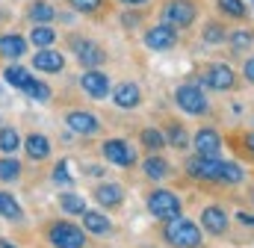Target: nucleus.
Masks as SVG:
<instances>
[{
  "instance_id": "obj_1",
  "label": "nucleus",
  "mask_w": 254,
  "mask_h": 248,
  "mask_svg": "<svg viewBox=\"0 0 254 248\" xmlns=\"http://www.w3.org/2000/svg\"><path fill=\"white\" fill-rule=\"evenodd\" d=\"M166 240L175 248H201V228L195 222H190V219L175 216L166 225Z\"/></svg>"
},
{
  "instance_id": "obj_2",
  "label": "nucleus",
  "mask_w": 254,
  "mask_h": 248,
  "mask_svg": "<svg viewBox=\"0 0 254 248\" xmlns=\"http://www.w3.org/2000/svg\"><path fill=\"white\" fill-rule=\"evenodd\" d=\"M148 210L157 219H175V216H181V198L169 189H157L148 195Z\"/></svg>"
},
{
  "instance_id": "obj_3",
  "label": "nucleus",
  "mask_w": 254,
  "mask_h": 248,
  "mask_svg": "<svg viewBox=\"0 0 254 248\" xmlns=\"http://www.w3.org/2000/svg\"><path fill=\"white\" fill-rule=\"evenodd\" d=\"M48 237H51L54 248H83L86 246V234H83L77 225H71V222H60V225H54Z\"/></svg>"
},
{
  "instance_id": "obj_4",
  "label": "nucleus",
  "mask_w": 254,
  "mask_h": 248,
  "mask_svg": "<svg viewBox=\"0 0 254 248\" xmlns=\"http://www.w3.org/2000/svg\"><path fill=\"white\" fill-rule=\"evenodd\" d=\"M175 101H178V107H181L184 113H190V116H204V113H207V98H204V92H201L195 83L181 86L178 95H175Z\"/></svg>"
},
{
  "instance_id": "obj_5",
  "label": "nucleus",
  "mask_w": 254,
  "mask_h": 248,
  "mask_svg": "<svg viewBox=\"0 0 254 248\" xmlns=\"http://www.w3.org/2000/svg\"><path fill=\"white\" fill-rule=\"evenodd\" d=\"M219 169H222V160L219 157H192L187 163V172H190L195 181H219Z\"/></svg>"
},
{
  "instance_id": "obj_6",
  "label": "nucleus",
  "mask_w": 254,
  "mask_h": 248,
  "mask_svg": "<svg viewBox=\"0 0 254 248\" xmlns=\"http://www.w3.org/2000/svg\"><path fill=\"white\" fill-rule=\"evenodd\" d=\"M192 21H195V3L192 0H169L166 3V24H172L178 30V27H187Z\"/></svg>"
},
{
  "instance_id": "obj_7",
  "label": "nucleus",
  "mask_w": 254,
  "mask_h": 248,
  "mask_svg": "<svg viewBox=\"0 0 254 248\" xmlns=\"http://www.w3.org/2000/svg\"><path fill=\"white\" fill-rule=\"evenodd\" d=\"M71 48H74V54H77L80 65H86V68H98L101 62L107 60V57H104V48L95 45V42H89V39H74Z\"/></svg>"
},
{
  "instance_id": "obj_8",
  "label": "nucleus",
  "mask_w": 254,
  "mask_h": 248,
  "mask_svg": "<svg viewBox=\"0 0 254 248\" xmlns=\"http://www.w3.org/2000/svg\"><path fill=\"white\" fill-rule=\"evenodd\" d=\"M104 157H107L110 163L122 166V169H130V166L136 163L133 148H130L127 142H122V139H110V142H104Z\"/></svg>"
},
{
  "instance_id": "obj_9",
  "label": "nucleus",
  "mask_w": 254,
  "mask_h": 248,
  "mask_svg": "<svg viewBox=\"0 0 254 248\" xmlns=\"http://www.w3.org/2000/svg\"><path fill=\"white\" fill-rule=\"evenodd\" d=\"M175 42H178V33H175L172 24H160V27H154V30L145 33V45H148L151 51H166V48H172Z\"/></svg>"
},
{
  "instance_id": "obj_10",
  "label": "nucleus",
  "mask_w": 254,
  "mask_h": 248,
  "mask_svg": "<svg viewBox=\"0 0 254 248\" xmlns=\"http://www.w3.org/2000/svg\"><path fill=\"white\" fill-rule=\"evenodd\" d=\"M80 86H83L92 98H107V95H110V77H107L104 71H95V68H89V71L80 77Z\"/></svg>"
},
{
  "instance_id": "obj_11",
  "label": "nucleus",
  "mask_w": 254,
  "mask_h": 248,
  "mask_svg": "<svg viewBox=\"0 0 254 248\" xmlns=\"http://www.w3.org/2000/svg\"><path fill=\"white\" fill-rule=\"evenodd\" d=\"M195 151L204 154V157H219V151H222V139H219V133H216L213 127L198 130V133H195Z\"/></svg>"
},
{
  "instance_id": "obj_12",
  "label": "nucleus",
  "mask_w": 254,
  "mask_h": 248,
  "mask_svg": "<svg viewBox=\"0 0 254 248\" xmlns=\"http://www.w3.org/2000/svg\"><path fill=\"white\" fill-rule=\"evenodd\" d=\"M204 83L213 86V89H219V92H222V89L228 92V89H234L237 80H234V71H231L228 65H210V71L204 74Z\"/></svg>"
},
{
  "instance_id": "obj_13",
  "label": "nucleus",
  "mask_w": 254,
  "mask_h": 248,
  "mask_svg": "<svg viewBox=\"0 0 254 248\" xmlns=\"http://www.w3.org/2000/svg\"><path fill=\"white\" fill-rule=\"evenodd\" d=\"M63 54L60 51H48V48H42L36 57H33V68H39V71H48V74H57V71H63Z\"/></svg>"
},
{
  "instance_id": "obj_14",
  "label": "nucleus",
  "mask_w": 254,
  "mask_h": 248,
  "mask_svg": "<svg viewBox=\"0 0 254 248\" xmlns=\"http://www.w3.org/2000/svg\"><path fill=\"white\" fill-rule=\"evenodd\" d=\"M65 124L74 130V133H80V136H92V133H98V119L95 116H89V113H68V119Z\"/></svg>"
},
{
  "instance_id": "obj_15",
  "label": "nucleus",
  "mask_w": 254,
  "mask_h": 248,
  "mask_svg": "<svg viewBox=\"0 0 254 248\" xmlns=\"http://www.w3.org/2000/svg\"><path fill=\"white\" fill-rule=\"evenodd\" d=\"M201 222H204V231H210V234H225V228H228V216L222 207H207L201 213Z\"/></svg>"
},
{
  "instance_id": "obj_16",
  "label": "nucleus",
  "mask_w": 254,
  "mask_h": 248,
  "mask_svg": "<svg viewBox=\"0 0 254 248\" xmlns=\"http://www.w3.org/2000/svg\"><path fill=\"white\" fill-rule=\"evenodd\" d=\"M24 51H27V45H24L21 36H15V33L0 36V57H6V60H21Z\"/></svg>"
},
{
  "instance_id": "obj_17",
  "label": "nucleus",
  "mask_w": 254,
  "mask_h": 248,
  "mask_svg": "<svg viewBox=\"0 0 254 248\" xmlns=\"http://www.w3.org/2000/svg\"><path fill=\"white\" fill-rule=\"evenodd\" d=\"M139 86L136 83H122L119 89H116V107H122V110H133V107H139Z\"/></svg>"
},
{
  "instance_id": "obj_18",
  "label": "nucleus",
  "mask_w": 254,
  "mask_h": 248,
  "mask_svg": "<svg viewBox=\"0 0 254 248\" xmlns=\"http://www.w3.org/2000/svg\"><path fill=\"white\" fill-rule=\"evenodd\" d=\"M83 228L89 231V234H110L113 231V225H110V219L104 216V213H95V210H86L83 213Z\"/></svg>"
},
{
  "instance_id": "obj_19",
  "label": "nucleus",
  "mask_w": 254,
  "mask_h": 248,
  "mask_svg": "<svg viewBox=\"0 0 254 248\" xmlns=\"http://www.w3.org/2000/svg\"><path fill=\"white\" fill-rule=\"evenodd\" d=\"M142 172H145L151 181H163V178L172 175V166H169L163 157H148V160L142 163Z\"/></svg>"
},
{
  "instance_id": "obj_20",
  "label": "nucleus",
  "mask_w": 254,
  "mask_h": 248,
  "mask_svg": "<svg viewBox=\"0 0 254 248\" xmlns=\"http://www.w3.org/2000/svg\"><path fill=\"white\" fill-rule=\"evenodd\" d=\"M27 154H30V160H45L51 154V142L42 133H30L27 136Z\"/></svg>"
},
{
  "instance_id": "obj_21",
  "label": "nucleus",
  "mask_w": 254,
  "mask_h": 248,
  "mask_svg": "<svg viewBox=\"0 0 254 248\" xmlns=\"http://www.w3.org/2000/svg\"><path fill=\"white\" fill-rule=\"evenodd\" d=\"M95 198H98L104 207H119L122 198H125V192H122V186H116V184H104V186H98Z\"/></svg>"
},
{
  "instance_id": "obj_22",
  "label": "nucleus",
  "mask_w": 254,
  "mask_h": 248,
  "mask_svg": "<svg viewBox=\"0 0 254 248\" xmlns=\"http://www.w3.org/2000/svg\"><path fill=\"white\" fill-rule=\"evenodd\" d=\"M0 216L9 219V222H18L24 216V210H21V204L15 201L12 192H0Z\"/></svg>"
},
{
  "instance_id": "obj_23",
  "label": "nucleus",
  "mask_w": 254,
  "mask_h": 248,
  "mask_svg": "<svg viewBox=\"0 0 254 248\" xmlns=\"http://www.w3.org/2000/svg\"><path fill=\"white\" fill-rule=\"evenodd\" d=\"M30 18L39 21V24H51V21L57 18V9H54L51 3H45V0H36V3L30 6Z\"/></svg>"
},
{
  "instance_id": "obj_24",
  "label": "nucleus",
  "mask_w": 254,
  "mask_h": 248,
  "mask_svg": "<svg viewBox=\"0 0 254 248\" xmlns=\"http://www.w3.org/2000/svg\"><path fill=\"white\" fill-rule=\"evenodd\" d=\"M3 80L9 83V86H18V89H24L33 77H30V71L27 68H18V65H9L6 68V74H3Z\"/></svg>"
},
{
  "instance_id": "obj_25",
  "label": "nucleus",
  "mask_w": 254,
  "mask_h": 248,
  "mask_svg": "<svg viewBox=\"0 0 254 248\" xmlns=\"http://www.w3.org/2000/svg\"><path fill=\"white\" fill-rule=\"evenodd\" d=\"M30 39H33V45H36V48H48V45H54L57 33H54V30H51L48 24H42V27H33Z\"/></svg>"
},
{
  "instance_id": "obj_26",
  "label": "nucleus",
  "mask_w": 254,
  "mask_h": 248,
  "mask_svg": "<svg viewBox=\"0 0 254 248\" xmlns=\"http://www.w3.org/2000/svg\"><path fill=\"white\" fill-rule=\"evenodd\" d=\"M24 92H27V98H30V101H39V104L51 101V89H48L45 83H39V80H30V83L24 86Z\"/></svg>"
},
{
  "instance_id": "obj_27",
  "label": "nucleus",
  "mask_w": 254,
  "mask_h": 248,
  "mask_svg": "<svg viewBox=\"0 0 254 248\" xmlns=\"http://www.w3.org/2000/svg\"><path fill=\"white\" fill-rule=\"evenodd\" d=\"M18 142H21V139H18V133H15L12 127H3V130H0V151H3L6 157H12V151H18Z\"/></svg>"
},
{
  "instance_id": "obj_28",
  "label": "nucleus",
  "mask_w": 254,
  "mask_h": 248,
  "mask_svg": "<svg viewBox=\"0 0 254 248\" xmlns=\"http://www.w3.org/2000/svg\"><path fill=\"white\" fill-rule=\"evenodd\" d=\"M21 178V163L15 157L0 160V181H18Z\"/></svg>"
},
{
  "instance_id": "obj_29",
  "label": "nucleus",
  "mask_w": 254,
  "mask_h": 248,
  "mask_svg": "<svg viewBox=\"0 0 254 248\" xmlns=\"http://www.w3.org/2000/svg\"><path fill=\"white\" fill-rule=\"evenodd\" d=\"M60 204H63V210H65V213H80V216L86 213V201H83L80 195H74V192H65Z\"/></svg>"
},
{
  "instance_id": "obj_30",
  "label": "nucleus",
  "mask_w": 254,
  "mask_h": 248,
  "mask_svg": "<svg viewBox=\"0 0 254 248\" xmlns=\"http://www.w3.org/2000/svg\"><path fill=\"white\" fill-rule=\"evenodd\" d=\"M219 181H225V184H240V181H243V169H240L237 163H222Z\"/></svg>"
},
{
  "instance_id": "obj_31",
  "label": "nucleus",
  "mask_w": 254,
  "mask_h": 248,
  "mask_svg": "<svg viewBox=\"0 0 254 248\" xmlns=\"http://www.w3.org/2000/svg\"><path fill=\"white\" fill-rule=\"evenodd\" d=\"M252 42H254L252 30H234V33H231V45H234V51H246Z\"/></svg>"
},
{
  "instance_id": "obj_32",
  "label": "nucleus",
  "mask_w": 254,
  "mask_h": 248,
  "mask_svg": "<svg viewBox=\"0 0 254 248\" xmlns=\"http://www.w3.org/2000/svg\"><path fill=\"white\" fill-rule=\"evenodd\" d=\"M163 142H166V139H163V133H157L154 127L142 130V145H145V148H151V151H160V148H163Z\"/></svg>"
},
{
  "instance_id": "obj_33",
  "label": "nucleus",
  "mask_w": 254,
  "mask_h": 248,
  "mask_svg": "<svg viewBox=\"0 0 254 248\" xmlns=\"http://www.w3.org/2000/svg\"><path fill=\"white\" fill-rule=\"evenodd\" d=\"M219 6H222L231 18H243V15H246V3H243V0H219Z\"/></svg>"
},
{
  "instance_id": "obj_34",
  "label": "nucleus",
  "mask_w": 254,
  "mask_h": 248,
  "mask_svg": "<svg viewBox=\"0 0 254 248\" xmlns=\"http://www.w3.org/2000/svg\"><path fill=\"white\" fill-rule=\"evenodd\" d=\"M166 139H169L175 148H184V145H187V133H184V127H181V124H172V127H169V133H166Z\"/></svg>"
},
{
  "instance_id": "obj_35",
  "label": "nucleus",
  "mask_w": 254,
  "mask_h": 248,
  "mask_svg": "<svg viewBox=\"0 0 254 248\" xmlns=\"http://www.w3.org/2000/svg\"><path fill=\"white\" fill-rule=\"evenodd\" d=\"M225 39V30L219 27V24H207V33H204V42H210V45H216V42H222Z\"/></svg>"
},
{
  "instance_id": "obj_36",
  "label": "nucleus",
  "mask_w": 254,
  "mask_h": 248,
  "mask_svg": "<svg viewBox=\"0 0 254 248\" xmlns=\"http://www.w3.org/2000/svg\"><path fill=\"white\" fill-rule=\"evenodd\" d=\"M68 3H71L74 9H80V12H98L104 0H68Z\"/></svg>"
},
{
  "instance_id": "obj_37",
  "label": "nucleus",
  "mask_w": 254,
  "mask_h": 248,
  "mask_svg": "<svg viewBox=\"0 0 254 248\" xmlns=\"http://www.w3.org/2000/svg\"><path fill=\"white\" fill-rule=\"evenodd\" d=\"M54 181H57V184H71V175H68V163H60V166L54 169Z\"/></svg>"
},
{
  "instance_id": "obj_38",
  "label": "nucleus",
  "mask_w": 254,
  "mask_h": 248,
  "mask_svg": "<svg viewBox=\"0 0 254 248\" xmlns=\"http://www.w3.org/2000/svg\"><path fill=\"white\" fill-rule=\"evenodd\" d=\"M243 71H246V80H252V83H254V57L246 62V68H243Z\"/></svg>"
},
{
  "instance_id": "obj_39",
  "label": "nucleus",
  "mask_w": 254,
  "mask_h": 248,
  "mask_svg": "<svg viewBox=\"0 0 254 248\" xmlns=\"http://www.w3.org/2000/svg\"><path fill=\"white\" fill-rule=\"evenodd\" d=\"M237 219H240V222H243V225H249V228H254V216H249V213H240V216H237Z\"/></svg>"
},
{
  "instance_id": "obj_40",
  "label": "nucleus",
  "mask_w": 254,
  "mask_h": 248,
  "mask_svg": "<svg viewBox=\"0 0 254 248\" xmlns=\"http://www.w3.org/2000/svg\"><path fill=\"white\" fill-rule=\"evenodd\" d=\"M246 145L252 148V154H254V133H249V136H246Z\"/></svg>"
},
{
  "instance_id": "obj_41",
  "label": "nucleus",
  "mask_w": 254,
  "mask_h": 248,
  "mask_svg": "<svg viewBox=\"0 0 254 248\" xmlns=\"http://www.w3.org/2000/svg\"><path fill=\"white\" fill-rule=\"evenodd\" d=\"M125 3H145V0H125Z\"/></svg>"
},
{
  "instance_id": "obj_42",
  "label": "nucleus",
  "mask_w": 254,
  "mask_h": 248,
  "mask_svg": "<svg viewBox=\"0 0 254 248\" xmlns=\"http://www.w3.org/2000/svg\"><path fill=\"white\" fill-rule=\"evenodd\" d=\"M0 18H3V12H0Z\"/></svg>"
},
{
  "instance_id": "obj_43",
  "label": "nucleus",
  "mask_w": 254,
  "mask_h": 248,
  "mask_svg": "<svg viewBox=\"0 0 254 248\" xmlns=\"http://www.w3.org/2000/svg\"><path fill=\"white\" fill-rule=\"evenodd\" d=\"M249 3H254V0H249Z\"/></svg>"
}]
</instances>
